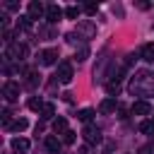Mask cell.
I'll return each instance as SVG.
<instances>
[{
	"mask_svg": "<svg viewBox=\"0 0 154 154\" xmlns=\"http://www.w3.org/2000/svg\"><path fill=\"white\" fill-rule=\"evenodd\" d=\"M2 96H5V101H17L19 99V84L17 82H5Z\"/></svg>",
	"mask_w": 154,
	"mask_h": 154,
	"instance_id": "5b68a950",
	"label": "cell"
},
{
	"mask_svg": "<svg viewBox=\"0 0 154 154\" xmlns=\"http://www.w3.org/2000/svg\"><path fill=\"white\" fill-rule=\"evenodd\" d=\"M140 55H142V60L154 63V41H152V43H144V46H142V51H140Z\"/></svg>",
	"mask_w": 154,
	"mask_h": 154,
	"instance_id": "7c38bea8",
	"label": "cell"
},
{
	"mask_svg": "<svg viewBox=\"0 0 154 154\" xmlns=\"http://www.w3.org/2000/svg\"><path fill=\"white\" fill-rule=\"evenodd\" d=\"M43 106H46V103H43L41 96H31V99H29V108H31V111H43Z\"/></svg>",
	"mask_w": 154,
	"mask_h": 154,
	"instance_id": "ac0fdd59",
	"label": "cell"
},
{
	"mask_svg": "<svg viewBox=\"0 0 154 154\" xmlns=\"http://www.w3.org/2000/svg\"><path fill=\"white\" fill-rule=\"evenodd\" d=\"M77 31H84L87 36H94V34H96V26L89 24V22H79V24H77Z\"/></svg>",
	"mask_w": 154,
	"mask_h": 154,
	"instance_id": "e0dca14e",
	"label": "cell"
},
{
	"mask_svg": "<svg viewBox=\"0 0 154 154\" xmlns=\"http://www.w3.org/2000/svg\"><path fill=\"white\" fill-rule=\"evenodd\" d=\"M87 55H89V48H87V46H82V48L77 51V55H75V58L82 63V60H87Z\"/></svg>",
	"mask_w": 154,
	"mask_h": 154,
	"instance_id": "484cf974",
	"label": "cell"
},
{
	"mask_svg": "<svg viewBox=\"0 0 154 154\" xmlns=\"http://www.w3.org/2000/svg\"><path fill=\"white\" fill-rule=\"evenodd\" d=\"M26 53H29V51H26L24 43H10L7 51H5V58H7V60H24Z\"/></svg>",
	"mask_w": 154,
	"mask_h": 154,
	"instance_id": "7a4b0ae2",
	"label": "cell"
},
{
	"mask_svg": "<svg viewBox=\"0 0 154 154\" xmlns=\"http://www.w3.org/2000/svg\"><path fill=\"white\" fill-rule=\"evenodd\" d=\"M10 118H12V113L10 111H2V125L5 128H10Z\"/></svg>",
	"mask_w": 154,
	"mask_h": 154,
	"instance_id": "4316f807",
	"label": "cell"
},
{
	"mask_svg": "<svg viewBox=\"0 0 154 154\" xmlns=\"http://www.w3.org/2000/svg\"><path fill=\"white\" fill-rule=\"evenodd\" d=\"M140 132H154V120H144L140 125Z\"/></svg>",
	"mask_w": 154,
	"mask_h": 154,
	"instance_id": "cb8c5ba5",
	"label": "cell"
},
{
	"mask_svg": "<svg viewBox=\"0 0 154 154\" xmlns=\"http://www.w3.org/2000/svg\"><path fill=\"white\" fill-rule=\"evenodd\" d=\"M60 147H63V140H60V137H55V135H48V137H46V149H48L51 154H58Z\"/></svg>",
	"mask_w": 154,
	"mask_h": 154,
	"instance_id": "9c48e42d",
	"label": "cell"
},
{
	"mask_svg": "<svg viewBox=\"0 0 154 154\" xmlns=\"http://www.w3.org/2000/svg\"><path fill=\"white\" fill-rule=\"evenodd\" d=\"M26 125H29V123H26V118H17L14 123H10V128H7V130H10V132H22V130H26Z\"/></svg>",
	"mask_w": 154,
	"mask_h": 154,
	"instance_id": "2e32d148",
	"label": "cell"
},
{
	"mask_svg": "<svg viewBox=\"0 0 154 154\" xmlns=\"http://www.w3.org/2000/svg\"><path fill=\"white\" fill-rule=\"evenodd\" d=\"M79 10H82V7H75V5H70V7L65 10V17H67V19H77V17H79Z\"/></svg>",
	"mask_w": 154,
	"mask_h": 154,
	"instance_id": "7402d4cb",
	"label": "cell"
},
{
	"mask_svg": "<svg viewBox=\"0 0 154 154\" xmlns=\"http://www.w3.org/2000/svg\"><path fill=\"white\" fill-rule=\"evenodd\" d=\"M55 79H58L60 84H70V82H72V65H70L67 60H63V63L58 65V75H55Z\"/></svg>",
	"mask_w": 154,
	"mask_h": 154,
	"instance_id": "277c9868",
	"label": "cell"
},
{
	"mask_svg": "<svg viewBox=\"0 0 154 154\" xmlns=\"http://www.w3.org/2000/svg\"><path fill=\"white\" fill-rule=\"evenodd\" d=\"M60 140H63V144H72V142L77 140V132H75V130H67V132H63Z\"/></svg>",
	"mask_w": 154,
	"mask_h": 154,
	"instance_id": "44dd1931",
	"label": "cell"
},
{
	"mask_svg": "<svg viewBox=\"0 0 154 154\" xmlns=\"http://www.w3.org/2000/svg\"><path fill=\"white\" fill-rule=\"evenodd\" d=\"M31 22H34V19H31L29 14H24V17H19V29H31Z\"/></svg>",
	"mask_w": 154,
	"mask_h": 154,
	"instance_id": "603a6c76",
	"label": "cell"
},
{
	"mask_svg": "<svg viewBox=\"0 0 154 154\" xmlns=\"http://www.w3.org/2000/svg\"><path fill=\"white\" fill-rule=\"evenodd\" d=\"M41 36H43V38H53V36H55V29H53V26H43V29H41Z\"/></svg>",
	"mask_w": 154,
	"mask_h": 154,
	"instance_id": "d4e9b609",
	"label": "cell"
},
{
	"mask_svg": "<svg viewBox=\"0 0 154 154\" xmlns=\"http://www.w3.org/2000/svg\"><path fill=\"white\" fill-rule=\"evenodd\" d=\"M82 137H84V142L87 144H99L101 142V130L96 128V125H84V130H82Z\"/></svg>",
	"mask_w": 154,
	"mask_h": 154,
	"instance_id": "3957f363",
	"label": "cell"
},
{
	"mask_svg": "<svg viewBox=\"0 0 154 154\" xmlns=\"http://www.w3.org/2000/svg\"><path fill=\"white\" fill-rule=\"evenodd\" d=\"M53 130H55V135H63V132H67V120H65L63 116L53 118Z\"/></svg>",
	"mask_w": 154,
	"mask_h": 154,
	"instance_id": "4fadbf2b",
	"label": "cell"
},
{
	"mask_svg": "<svg viewBox=\"0 0 154 154\" xmlns=\"http://www.w3.org/2000/svg\"><path fill=\"white\" fill-rule=\"evenodd\" d=\"M130 111H132V116H149L152 106H149V101H135Z\"/></svg>",
	"mask_w": 154,
	"mask_h": 154,
	"instance_id": "52a82bcc",
	"label": "cell"
},
{
	"mask_svg": "<svg viewBox=\"0 0 154 154\" xmlns=\"http://www.w3.org/2000/svg\"><path fill=\"white\" fill-rule=\"evenodd\" d=\"M82 10H84L87 14H96V10H99V7H96V5H84Z\"/></svg>",
	"mask_w": 154,
	"mask_h": 154,
	"instance_id": "83f0119b",
	"label": "cell"
},
{
	"mask_svg": "<svg viewBox=\"0 0 154 154\" xmlns=\"http://www.w3.org/2000/svg\"><path fill=\"white\" fill-rule=\"evenodd\" d=\"M130 91L137 94V96H149L154 91V75L149 72H137L130 82Z\"/></svg>",
	"mask_w": 154,
	"mask_h": 154,
	"instance_id": "6da1fadb",
	"label": "cell"
},
{
	"mask_svg": "<svg viewBox=\"0 0 154 154\" xmlns=\"http://www.w3.org/2000/svg\"><path fill=\"white\" fill-rule=\"evenodd\" d=\"M63 14H65V10H60L58 5H48V7H46V19H48V24H58Z\"/></svg>",
	"mask_w": 154,
	"mask_h": 154,
	"instance_id": "8992f818",
	"label": "cell"
},
{
	"mask_svg": "<svg viewBox=\"0 0 154 154\" xmlns=\"http://www.w3.org/2000/svg\"><path fill=\"white\" fill-rule=\"evenodd\" d=\"M41 65H53L55 60H58V51L55 48H46V51H41Z\"/></svg>",
	"mask_w": 154,
	"mask_h": 154,
	"instance_id": "ba28073f",
	"label": "cell"
},
{
	"mask_svg": "<svg viewBox=\"0 0 154 154\" xmlns=\"http://www.w3.org/2000/svg\"><path fill=\"white\" fill-rule=\"evenodd\" d=\"M41 84V75L38 72H26V87L29 89H36Z\"/></svg>",
	"mask_w": 154,
	"mask_h": 154,
	"instance_id": "9a60e30c",
	"label": "cell"
},
{
	"mask_svg": "<svg viewBox=\"0 0 154 154\" xmlns=\"http://www.w3.org/2000/svg\"><path fill=\"white\" fill-rule=\"evenodd\" d=\"M91 116H94V108H82V111L77 113V118H79L82 123H87V125H89V120H91Z\"/></svg>",
	"mask_w": 154,
	"mask_h": 154,
	"instance_id": "ffe728a7",
	"label": "cell"
},
{
	"mask_svg": "<svg viewBox=\"0 0 154 154\" xmlns=\"http://www.w3.org/2000/svg\"><path fill=\"white\" fill-rule=\"evenodd\" d=\"M53 116H55V106H53V103H46L43 111H41V118H43V120H51Z\"/></svg>",
	"mask_w": 154,
	"mask_h": 154,
	"instance_id": "d6986e66",
	"label": "cell"
},
{
	"mask_svg": "<svg viewBox=\"0 0 154 154\" xmlns=\"http://www.w3.org/2000/svg\"><path fill=\"white\" fill-rule=\"evenodd\" d=\"M29 17H31V19L46 17V7H43L41 2H29Z\"/></svg>",
	"mask_w": 154,
	"mask_h": 154,
	"instance_id": "30bf717a",
	"label": "cell"
},
{
	"mask_svg": "<svg viewBox=\"0 0 154 154\" xmlns=\"http://www.w3.org/2000/svg\"><path fill=\"white\" fill-rule=\"evenodd\" d=\"M77 154H89V152H87V147H82V149H79Z\"/></svg>",
	"mask_w": 154,
	"mask_h": 154,
	"instance_id": "f1b7e54d",
	"label": "cell"
},
{
	"mask_svg": "<svg viewBox=\"0 0 154 154\" xmlns=\"http://www.w3.org/2000/svg\"><path fill=\"white\" fill-rule=\"evenodd\" d=\"M12 149H14L17 154H26V152H29V140H24V137H14V140H12Z\"/></svg>",
	"mask_w": 154,
	"mask_h": 154,
	"instance_id": "8fae6325",
	"label": "cell"
},
{
	"mask_svg": "<svg viewBox=\"0 0 154 154\" xmlns=\"http://www.w3.org/2000/svg\"><path fill=\"white\" fill-rule=\"evenodd\" d=\"M116 108H118L116 99H103V101H101V106H99V111H101V113H113Z\"/></svg>",
	"mask_w": 154,
	"mask_h": 154,
	"instance_id": "5bb4252c",
	"label": "cell"
}]
</instances>
